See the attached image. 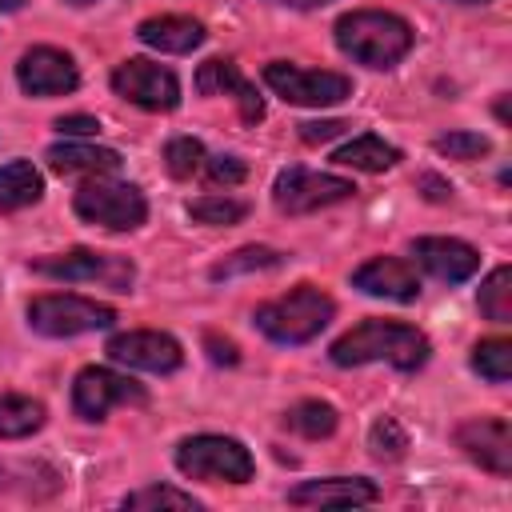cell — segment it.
Listing matches in <instances>:
<instances>
[{"label": "cell", "mask_w": 512, "mask_h": 512, "mask_svg": "<svg viewBox=\"0 0 512 512\" xmlns=\"http://www.w3.org/2000/svg\"><path fill=\"white\" fill-rule=\"evenodd\" d=\"M428 336L412 324H400V320H364L356 328H348L340 340H332L328 356L332 364L340 368H360V364H392L400 372H416L428 364Z\"/></svg>", "instance_id": "obj_1"}, {"label": "cell", "mask_w": 512, "mask_h": 512, "mask_svg": "<svg viewBox=\"0 0 512 512\" xmlns=\"http://www.w3.org/2000/svg\"><path fill=\"white\" fill-rule=\"evenodd\" d=\"M412 24L396 12L356 8L336 20V48L364 68H396L412 52Z\"/></svg>", "instance_id": "obj_2"}, {"label": "cell", "mask_w": 512, "mask_h": 512, "mask_svg": "<svg viewBox=\"0 0 512 512\" xmlns=\"http://www.w3.org/2000/svg\"><path fill=\"white\" fill-rule=\"evenodd\" d=\"M336 312V300L328 292H320L316 284H296L288 296H276L268 304H260L252 312V324L276 340V344H308L312 336H320L328 328Z\"/></svg>", "instance_id": "obj_3"}, {"label": "cell", "mask_w": 512, "mask_h": 512, "mask_svg": "<svg viewBox=\"0 0 512 512\" xmlns=\"http://www.w3.org/2000/svg\"><path fill=\"white\" fill-rule=\"evenodd\" d=\"M176 468L188 480H204V484H248L256 472L252 452L232 440V436H216V432H200V436H184L176 444Z\"/></svg>", "instance_id": "obj_4"}, {"label": "cell", "mask_w": 512, "mask_h": 512, "mask_svg": "<svg viewBox=\"0 0 512 512\" xmlns=\"http://www.w3.org/2000/svg\"><path fill=\"white\" fill-rule=\"evenodd\" d=\"M112 320H116V312L108 304H96V300L76 296V292H48V296H36L28 304V328L40 336H56V340L112 328Z\"/></svg>", "instance_id": "obj_5"}, {"label": "cell", "mask_w": 512, "mask_h": 512, "mask_svg": "<svg viewBox=\"0 0 512 512\" xmlns=\"http://www.w3.org/2000/svg\"><path fill=\"white\" fill-rule=\"evenodd\" d=\"M72 208L84 224H96L108 232H132L148 220V200L136 184H116V180H100V176L76 192Z\"/></svg>", "instance_id": "obj_6"}, {"label": "cell", "mask_w": 512, "mask_h": 512, "mask_svg": "<svg viewBox=\"0 0 512 512\" xmlns=\"http://www.w3.org/2000/svg\"><path fill=\"white\" fill-rule=\"evenodd\" d=\"M264 84L284 100L300 108H328L352 96V80L344 72H324V68H300L288 60H272L264 68Z\"/></svg>", "instance_id": "obj_7"}, {"label": "cell", "mask_w": 512, "mask_h": 512, "mask_svg": "<svg viewBox=\"0 0 512 512\" xmlns=\"http://www.w3.org/2000/svg\"><path fill=\"white\" fill-rule=\"evenodd\" d=\"M356 196V184L344 176H328V172H312V168H284L272 184V200L280 212L288 216H308L316 208H332Z\"/></svg>", "instance_id": "obj_8"}, {"label": "cell", "mask_w": 512, "mask_h": 512, "mask_svg": "<svg viewBox=\"0 0 512 512\" xmlns=\"http://www.w3.org/2000/svg\"><path fill=\"white\" fill-rule=\"evenodd\" d=\"M32 272L52 276V280H88V284L100 280L112 292H132V280H136V268L128 256H108V252H92V248L40 256V260H32Z\"/></svg>", "instance_id": "obj_9"}, {"label": "cell", "mask_w": 512, "mask_h": 512, "mask_svg": "<svg viewBox=\"0 0 512 512\" xmlns=\"http://www.w3.org/2000/svg\"><path fill=\"white\" fill-rule=\"evenodd\" d=\"M116 404H148V392L124 376V372H112V368H100V364H88L76 372L72 380V408L80 420H104Z\"/></svg>", "instance_id": "obj_10"}, {"label": "cell", "mask_w": 512, "mask_h": 512, "mask_svg": "<svg viewBox=\"0 0 512 512\" xmlns=\"http://www.w3.org/2000/svg\"><path fill=\"white\" fill-rule=\"evenodd\" d=\"M112 92L136 108H148V112H172L180 104V80L172 68L164 64H152V60H124L116 64L112 72Z\"/></svg>", "instance_id": "obj_11"}, {"label": "cell", "mask_w": 512, "mask_h": 512, "mask_svg": "<svg viewBox=\"0 0 512 512\" xmlns=\"http://www.w3.org/2000/svg\"><path fill=\"white\" fill-rule=\"evenodd\" d=\"M456 448L492 476H512V424L504 416H472L452 432Z\"/></svg>", "instance_id": "obj_12"}, {"label": "cell", "mask_w": 512, "mask_h": 512, "mask_svg": "<svg viewBox=\"0 0 512 512\" xmlns=\"http://www.w3.org/2000/svg\"><path fill=\"white\" fill-rule=\"evenodd\" d=\"M116 364L136 368V372H176L184 364V348L176 336L156 332V328H136V332H116L104 348Z\"/></svg>", "instance_id": "obj_13"}, {"label": "cell", "mask_w": 512, "mask_h": 512, "mask_svg": "<svg viewBox=\"0 0 512 512\" xmlns=\"http://www.w3.org/2000/svg\"><path fill=\"white\" fill-rule=\"evenodd\" d=\"M16 84L28 92V96H64V92H76L80 84V72H76V60L60 48H48V44H36L20 56L16 64Z\"/></svg>", "instance_id": "obj_14"}, {"label": "cell", "mask_w": 512, "mask_h": 512, "mask_svg": "<svg viewBox=\"0 0 512 512\" xmlns=\"http://www.w3.org/2000/svg\"><path fill=\"white\" fill-rule=\"evenodd\" d=\"M412 256L440 284H460L480 268V252L456 236H420V240H412Z\"/></svg>", "instance_id": "obj_15"}, {"label": "cell", "mask_w": 512, "mask_h": 512, "mask_svg": "<svg viewBox=\"0 0 512 512\" xmlns=\"http://www.w3.org/2000/svg\"><path fill=\"white\" fill-rule=\"evenodd\" d=\"M352 288L368 292V296H384L396 304H412L420 296V276L408 260L400 256H372L352 272Z\"/></svg>", "instance_id": "obj_16"}, {"label": "cell", "mask_w": 512, "mask_h": 512, "mask_svg": "<svg viewBox=\"0 0 512 512\" xmlns=\"http://www.w3.org/2000/svg\"><path fill=\"white\" fill-rule=\"evenodd\" d=\"M196 92L236 100V108H240V120H244V124H260V120H264V100L256 96V88L240 76V68H236L232 60H220V56L204 60V64L196 68Z\"/></svg>", "instance_id": "obj_17"}, {"label": "cell", "mask_w": 512, "mask_h": 512, "mask_svg": "<svg viewBox=\"0 0 512 512\" xmlns=\"http://www.w3.org/2000/svg\"><path fill=\"white\" fill-rule=\"evenodd\" d=\"M380 488L368 476H328V480H304L288 492V504L296 508H352L372 504Z\"/></svg>", "instance_id": "obj_18"}, {"label": "cell", "mask_w": 512, "mask_h": 512, "mask_svg": "<svg viewBox=\"0 0 512 512\" xmlns=\"http://www.w3.org/2000/svg\"><path fill=\"white\" fill-rule=\"evenodd\" d=\"M48 168L60 176H112L120 168V152L116 148H100V144H80V140H64L52 144L44 152Z\"/></svg>", "instance_id": "obj_19"}, {"label": "cell", "mask_w": 512, "mask_h": 512, "mask_svg": "<svg viewBox=\"0 0 512 512\" xmlns=\"http://www.w3.org/2000/svg\"><path fill=\"white\" fill-rule=\"evenodd\" d=\"M204 24L192 20V16H148L140 28H136V40L156 48V52H172V56H184L192 48L204 44Z\"/></svg>", "instance_id": "obj_20"}, {"label": "cell", "mask_w": 512, "mask_h": 512, "mask_svg": "<svg viewBox=\"0 0 512 512\" xmlns=\"http://www.w3.org/2000/svg\"><path fill=\"white\" fill-rule=\"evenodd\" d=\"M396 160H400V148L388 144V140L376 136V132H364V136H356V140H348L344 148L332 152V164L356 168V172H384V168H392Z\"/></svg>", "instance_id": "obj_21"}, {"label": "cell", "mask_w": 512, "mask_h": 512, "mask_svg": "<svg viewBox=\"0 0 512 512\" xmlns=\"http://www.w3.org/2000/svg\"><path fill=\"white\" fill-rule=\"evenodd\" d=\"M44 196V180L32 168V160H8L0 168V212H16L28 208Z\"/></svg>", "instance_id": "obj_22"}, {"label": "cell", "mask_w": 512, "mask_h": 512, "mask_svg": "<svg viewBox=\"0 0 512 512\" xmlns=\"http://www.w3.org/2000/svg\"><path fill=\"white\" fill-rule=\"evenodd\" d=\"M44 424V404L20 392H0V440H24L40 432Z\"/></svg>", "instance_id": "obj_23"}, {"label": "cell", "mask_w": 512, "mask_h": 512, "mask_svg": "<svg viewBox=\"0 0 512 512\" xmlns=\"http://www.w3.org/2000/svg\"><path fill=\"white\" fill-rule=\"evenodd\" d=\"M284 424H288L292 432H300L304 440H324V436L336 432L340 416H336V408H332L328 400H300V404H292V408L284 412Z\"/></svg>", "instance_id": "obj_24"}, {"label": "cell", "mask_w": 512, "mask_h": 512, "mask_svg": "<svg viewBox=\"0 0 512 512\" xmlns=\"http://www.w3.org/2000/svg\"><path fill=\"white\" fill-rule=\"evenodd\" d=\"M284 264V252L276 248H264V244H248V248H236L232 256H224L220 264L208 268L212 280H232L240 272H268V268H280Z\"/></svg>", "instance_id": "obj_25"}, {"label": "cell", "mask_w": 512, "mask_h": 512, "mask_svg": "<svg viewBox=\"0 0 512 512\" xmlns=\"http://www.w3.org/2000/svg\"><path fill=\"white\" fill-rule=\"evenodd\" d=\"M480 312L492 324H508L512 320V268L508 264H496L488 272V280L480 284Z\"/></svg>", "instance_id": "obj_26"}, {"label": "cell", "mask_w": 512, "mask_h": 512, "mask_svg": "<svg viewBox=\"0 0 512 512\" xmlns=\"http://www.w3.org/2000/svg\"><path fill=\"white\" fill-rule=\"evenodd\" d=\"M472 368L488 380V384H508L512 376V344L504 336H492V340H480L472 348Z\"/></svg>", "instance_id": "obj_27"}, {"label": "cell", "mask_w": 512, "mask_h": 512, "mask_svg": "<svg viewBox=\"0 0 512 512\" xmlns=\"http://www.w3.org/2000/svg\"><path fill=\"white\" fill-rule=\"evenodd\" d=\"M164 168L176 176V180H188L204 168V144L196 136H172L164 144Z\"/></svg>", "instance_id": "obj_28"}, {"label": "cell", "mask_w": 512, "mask_h": 512, "mask_svg": "<svg viewBox=\"0 0 512 512\" xmlns=\"http://www.w3.org/2000/svg\"><path fill=\"white\" fill-rule=\"evenodd\" d=\"M188 216L196 224H240L248 216V204L236 196H200L188 204Z\"/></svg>", "instance_id": "obj_29"}, {"label": "cell", "mask_w": 512, "mask_h": 512, "mask_svg": "<svg viewBox=\"0 0 512 512\" xmlns=\"http://www.w3.org/2000/svg\"><path fill=\"white\" fill-rule=\"evenodd\" d=\"M368 448L376 460H400L408 452V432L396 424V416H380L368 428Z\"/></svg>", "instance_id": "obj_30"}, {"label": "cell", "mask_w": 512, "mask_h": 512, "mask_svg": "<svg viewBox=\"0 0 512 512\" xmlns=\"http://www.w3.org/2000/svg\"><path fill=\"white\" fill-rule=\"evenodd\" d=\"M124 508H200V500L192 492H180V488H168V484H148L140 492H128L124 496Z\"/></svg>", "instance_id": "obj_31"}, {"label": "cell", "mask_w": 512, "mask_h": 512, "mask_svg": "<svg viewBox=\"0 0 512 512\" xmlns=\"http://www.w3.org/2000/svg\"><path fill=\"white\" fill-rule=\"evenodd\" d=\"M432 148L440 156H448V160H480V156H488L492 144L480 132H444V136L432 140Z\"/></svg>", "instance_id": "obj_32"}, {"label": "cell", "mask_w": 512, "mask_h": 512, "mask_svg": "<svg viewBox=\"0 0 512 512\" xmlns=\"http://www.w3.org/2000/svg\"><path fill=\"white\" fill-rule=\"evenodd\" d=\"M204 176H208L212 184L232 188V184H240V180L248 176V164H244L240 156H204Z\"/></svg>", "instance_id": "obj_33"}, {"label": "cell", "mask_w": 512, "mask_h": 512, "mask_svg": "<svg viewBox=\"0 0 512 512\" xmlns=\"http://www.w3.org/2000/svg\"><path fill=\"white\" fill-rule=\"evenodd\" d=\"M296 128H300V140H304V144H324V140L348 132V120H304V124H296Z\"/></svg>", "instance_id": "obj_34"}, {"label": "cell", "mask_w": 512, "mask_h": 512, "mask_svg": "<svg viewBox=\"0 0 512 512\" xmlns=\"http://www.w3.org/2000/svg\"><path fill=\"white\" fill-rule=\"evenodd\" d=\"M56 132L60 136H96L100 132V120L96 116H60L56 120Z\"/></svg>", "instance_id": "obj_35"}, {"label": "cell", "mask_w": 512, "mask_h": 512, "mask_svg": "<svg viewBox=\"0 0 512 512\" xmlns=\"http://www.w3.org/2000/svg\"><path fill=\"white\" fill-rule=\"evenodd\" d=\"M204 344H208V356L216 360V364H236L240 360V352H236V344L232 340H220V336H204Z\"/></svg>", "instance_id": "obj_36"}, {"label": "cell", "mask_w": 512, "mask_h": 512, "mask_svg": "<svg viewBox=\"0 0 512 512\" xmlns=\"http://www.w3.org/2000/svg\"><path fill=\"white\" fill-rule=\"evenodd\" d=\"M416 184L424 188V196H428V200H448V196H452V184H448V180H440V176H432V172H424Z\"/></svg>", "instance_id": "obj_37"}, {"label": "cell", "mask_w": 512, "mask_h": 512, "mask_svg": "<svg viewBox=\"0 0 512 512\" xmlns=\"http://www.w3.org/2000/svg\"><path fill=\"white\" fill-rule=\"evenodd\" d=\"M272 4H288V8H324L332 0H272Z\"/></svg>", "instance_id": "obj_38"}, {"label": "cell", "mask_w": 512, "mask_h": 512, "mask_svg": "<svg viewBox=\"0 0 512 512\" xmlns=\"http://www.w3.org/2000/svg\"><path fill=\"white\" fill-rule=\"evenodd\" d=\"M0 8L4 12H16V8H24V0H0Z\"/></svg>", "instance_id": "obj_39"}, {"label": "cell", "mask_w": 512, "mask_h": 512, "mask_svg": "<svg viewBox=\"0 0 512 512\" xmlns=\"http://www.w3.org/2000/svg\"><path fill=\"white\" fill-rule=\"evenodd\" d=\"M456 4H488V0H456Z\"/></svg>", "instance_id": "obj_40"}, {"label": "cell", "mask_w": 512, "mask_h": 512, "mask_svg": "<svg viewBox=\"0 0 512 512\" xmlns=\"http://www.w3.org/2000/svg\"><path fill=\"white\" fill-rule=\"evenodd\" d=\"M68 4H92V0H68Z\"/></svg>", "instance_id": "obj_41"}]
</instances>
